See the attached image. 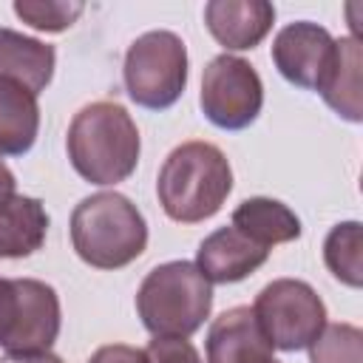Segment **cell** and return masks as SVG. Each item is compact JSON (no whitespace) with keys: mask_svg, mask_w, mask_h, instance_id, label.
<instances>
[{"mask_svg":"<svg viewBox=\"0 0 363 363\" xmlns=\"http://www.w3.org/2000/svg\"><path fill=\"white\" fill-rule=\"evenodd\" d=\"M213 309V284L193 261H167L153 267L139 292L136 312L153 337H190Z\"/></svg>","mask_w":363,"mask_h":363,"instance_id":"obj_4","label":"cell"},{"mask_svg":"<svg viewBox=\"0 0 363 363\" xmlns=\"http://www.w3.org/2000/svg\"><path fill=\"white\" fill-rule=\"evenodd\" d=\"M14 187H17V182H14V173L6 167V162L0 159V204L6 201V199H11L14 196Z\"/></svg>","mask_w":363,"mask_h":363,"instance_id":"obj_24","label":"cell"},{"mask_svg":"<svg viewBox=\"0 0 363 363\" xmlns=\"http://www.w3.org/2000/svg\"><path fill=\"white\" fill-rule=\"evenodd\" d=\"M147 363H201L199 349L187 337H153L145 349Z\"/></svg>","mask_w":363,"mask_h":363,"instance_id":"obj_21","label":"cell"},{"mask_svg":"<svg viewBox=\"0 0 363 363\" xmlns=\"http://www.w3.org/2000/svg\"><path fill=\"white\" fill-rule=\"evenodd\" d=\"M40 130L37 94L0 79V156H23L34 147Z\"/></svg>","mask_w":363,"mask_h":363,"instance_id":"obj_16","label":"cell"},{"mask_svg":"<svg viewBox=\"0 0 363 363\" xmlns=\"http://www.w3.org/2000/svg\"><path fill=\"white\" fill-rule=\"evenodd\" d=\"M71 167L91 184H119L139 164V128L128 108L111 99L79 108L68 125Z\"/></svg>","mask_w":363,"mask_h":363,"instance_id":"obj_1","label":"cell"},{"mask_svg":"<svg viewBox=\"0 0 363 363\" xmlns=\"http://www.w3.org/2000/svg\"><path fill=\"white\" fill-rule=\"evenodd\" d=\"M335 57V37L309 20L289 23L272 43V62L281 77L298 88L318 91Z\"/></svg>","mask_w":363,"mask_h":363,"instance_id":"obj_9","label":"cell"},{"mask_svg":"<svg viewBox=\"0 0 363 363\" xmlns=\"http://www.w3.org/2000/svg\"><path fill=\"white\" fill-rule=\"evenodd\" d=\"M309 363H363V332L354 323H329L309 346Z\"/></svg>","mask_w":363,"mask_h":363,"instance_id":"obj_19","label":"cell"},{"mask_svg":"<svg viewBox=\"0 0 363 363\" xmlns=\"http://www.w3.org/2000/svg\"><path fill=\"white\" fill-rule=\"evenodd\" d=\"M252 315L272 349L281 352L309 349L326 326V306L320 295L298 278H278L267 284L255 295Z\"/></svg>","mask_w":363,"mask_h":363,"instance_id":"obj_7","label":"cell"},{"mask_svg":"<svg viewBox=\"0 0 363 363\" xmlns=\"http://www.w3.org/2000/svg\"><path fill=\"white\" fill-rule=\"evenodd\" d=\"M233 190V167L210 142H182L159 167L156 196L167 218L199 224L221 210Z\"/></svg>","mask_w":363,"mask_h":363,"instance_id":"obj_2","label":"cell"},{"mask_svg":"<svg viewBox=\"0 0 363 363\" xmlns=\"http://www.w3.org/2000/svg\"><path fill=\"white\" fill-rule=\"evenodd\" d=\"M0 284H3V278H0Z\"/></svg>","mask_w":363,"mask_h":363,"instance_id":"obj_26","label":"cell"},{"mask_svg":"<svg viewBox=\"0 0 363 363\" xmlns=\"http://www.w3.org/2000/svg\"><path fill=\"white\" fill-rule=\"evenodd\" d=\"M323 264L326 269L346 286L360 289L363 284V235L360 221L335 224L323 241Z\"/></svg>","mask_w":363,"mask_h":363,"instance_id":"obj_18","label":"cell"},{"mask_svg":"<svg viewBox=\"0 0 363 363\" xmlns=\"http://www.w3.org/2000/svg\"><path fill=\"white\" fill-rule=\"evenodd\" d=\"M54 45L14 28H0V79H11L31 94H40L54 77Z\"/></svg>","mask_w":363,"mask_h":363,"instance_id":"obj_13","label":"cell"},{"mask_svg":"<svg viewBox=\"0 0 363 363\" xmlns=\"http://www.w3.org/2000/svg\"><path fill=\"white\" fill-rule=\"evenodd\" d=\"M0 363H62V357L51 352H34V354H6L0 357Z\"/></svg>","mask_w":363,"mask_h":363,"instance_id":"obj_23","label":"cell"},{"mask_svg":"<svg viewBox=\"0 0 363 363\" xmlns=\"http://www.w3.org/2000/svg\"><path fill=\"white\" fill-rule=\"evenodd\" d=\"M122 79L128 96L147 108L164 111L179 102L187 85V48L173 31H145L125 54Z\"/></svg>","mask_w":363,"mask_h":363,"instance_id":"obj_5","label":"cell"},{"mask_svg":"<svg viewBox=\"0 0 363 363\" xmlns=\"http://www.w3.org/2000/svg\"><path fill=\"white\" fill-rule=\"evenodd\" d=\"M269 363H281V360H275V357H272V360H269Z\"/></svg>","mask_w":363,"mask_h":363,"instance_id":"obj_25","label":"cell"},{"mask_svg":"<svg viewBox=\"0 0 363 363\" xmlns=\"http://www.w3.org/2000/svg\"><path fill=\"white\" fill-rule=\"evenodd\" d=\"M360 65H363V51H360L357 37H340V40H335V57H332V65H329V71H326L318 94L346 122H360L363 119V105H360Z\"/></svg>","mask_w":363,"mask_h":363,"instance_id":"obj_14","label":"cell"},{"mask_svg":"<svg viewBox=\"0 0 363 363\" xmlns=\"http://www.w3.org/2000/svg\"><path fill=\"white\" fill-rule=\"evenodd\" d=\"M230 224L235 230H241L247 238H252L261 247H275V244H286L295 241L301 235V218L275 199L267 196H255V199H244L235 210Z\"/></svg>","mask_w":363,"mask_h":363,"instance_id":"obj_17","label":"cell"},{"mask_svg":"<svg viewBox=\"0 0 363 363\" xmlns=\"http://www.w3.org/2000/svg\"><path fill=\"white\" fill-rule=\"evenodd\" d=\"M82 11H85V6L77 0H71V3H65V0H17L14 3V14L23 23H28L37 31H51V34L74 26Z\"/></svg>","mask_w":363,"mask_h":363,"instance_id":"obj_20","label":"cell"},{"mask_svg":"<svg viewBox=\"0 0 363 363\" xmlns=\"http://www.w3.org/2000/svg\"><path fill=\"white\" fill-rule=\"evenodd\" d=\"M267 258H269L267 247L255 244L230 224V227H218L199 244L196 267L210 284H235L252 275Z\"/></svg>","mask_w":363,"mask_h":363,"instance_id":"obj_10","label":"cell"},{"mask_svg":"<svg viewBox=\"0 0 363 363\" xmlns=\"http://www.w3.org/2000/svg\"><path fill=\"white\" fill-rule=\"evenodd\" d=\"M275 23V6L267 0H210L204 26L227 51L255 48Z\"/></svg>","mask_w":363,"mask_h":363,"instance_id":"obj_11","label":"cell"},{"mask_svg":"<svg viewBox=\"0 0 363 363\" xmlns=\"http://www.w3.org/2000/svg\"><path fill=\"white\" fill-rule=\"evenodd\" d=\"M199 102H201L204 116L216 128L244 130L261 113L264 82L247 60L224 51L207 62V68L201 74Z\"/></svg>","mask_w":363,"mask_h":363,"instance_id":"obj_8","label":"cell"},{"mask_svg":"<svg viewBox=\"0 0 363 363\" xmlns=\"http://www.w3.org/2000/svg\"><path fill=\"white\" fill-rule=\"evenodd\" d=\"M62 312L57 289L37 278H3L0 346L9 354L48 352L60 335Z\"/></svg>","mask_w":363,"mask_h":363,"instance_id":"obj_6","label":"cell"},{"mask_svg":"<svg viewBox=\"0 0 363 363\" xmlns=\"http://www.w3.org/2000/svg\"><path fill=\"white\" fill-rule=\"evenodd\" d=\"M272 343L261 332L252 306L221 312L207 332V363H269Z\"/></svg>","mask_w":363,"mask_h":363,"instance_id":"obj_12","label":"cell"},{"mask_svg":"<svg viewBox=\"0 0 363 363\" xmlns=\"http://www.w3.org/2000/svg\"><path fill=\"white\" fill-rule=\"evenodd\" d=\"M48 213L34 196H11L0 204V258H26L45 244Z\"/></svg>","mask_w":363,"mask_h":363,"instance_id":"obj_15","label":"cell"},{"mask_svg":"<svg viewBox=\"0 0 363 363\" xmlns=\"http://www.w3.org/2000/svg\"><path fill=\"white\" fill-rule=\"evenodd\" d=\"M71 244L88 267L122 269L145 252L147 221L128 196L102 190L74 207Z\"/></svg>","mask_w":363,"mask_h":363,"instance_id":"obj_3","label":"cell"},{"mask_svg":"<svg viewBox=\"0 0 363 363\" xmlns=\"http://www.w3.org/2000/svg\"><path fill=\"white\" fill-rule=\"evenodd\" d=\"M88 363H147V360H145V349H136L128 343H108V346H99Z\"/></svg>","mask_w":363,"mask_h":363,"instance_id":"obj_22","label":"cell"}]
</instances>
